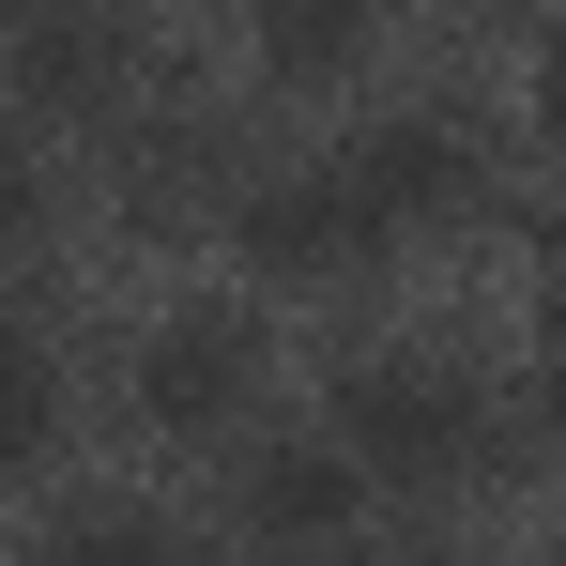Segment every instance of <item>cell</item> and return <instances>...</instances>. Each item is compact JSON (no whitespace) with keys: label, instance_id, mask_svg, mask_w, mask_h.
Instances as JSON below:
<instances>
[{"label":"cell","instance_id":"obj_8","mask_svg":"<svg viewBox=\"0 0 566 566\" xmlns=\"http://www.w3.org/2000/svg\"><path fill=\"white\" fill-rule=\"evenodd\" d=\"M46 444H62V368H46L31 322H0V490L46 474Z\"/></svg>","mask_w":566,"mask_h":566},{"label":"cell","instance_id":"obj_7","mask_svg":"<svg viewBox=\"0 0 566 566\" xmlns=\"http://www.w3.org/2000/svg\"><path fill=\"white\" fill-rule=\"evenodd\" d=\"M368 31H382V0H245V46L276 93H337L368 62Z\"/></svg>","mask_w":566,"mask_h":566},{"label":"cell","instance_id":"obj_11","mask_svg":"<svg viewBox=\"0 0 566 566\" xmlns=\"http://www.w3.org/2000/svg\"><path fill=\"white\" fill-rule=\"evenodd\" d=\"M521 107H536V138H566V15L536 31V77H521Z\"/></svg>","mask_w":566,"mask_h":566},{"label":"cell","instance_id":"obj_2","mask_svg":"<svg viewBox=\"0 0 566 566\" xmlns=\"http://www.w3.org/2000/svg\"><path fill=\"white\" fill-rule=\"evenodd\" d=\"M0 77L46 123H93L138 77V31H123V0H0Z\"/></svg>","mask_w":566,"mask_h":566},{"label":"cell","instance_id":"obj_5","mask_svg":"<svg viewBox=\"0 0 566 566\" xmlns=\"http://www.w3.org/2000/svg\"><path fill=\"white\" fill-rule=\"evenodd\" d=\"M337 169H353V199L382 214V245H398V230H460L474 185H490V169H474V138L444 123V107H382Z\"/></svg>","mask_w":566,"mask_h":566},{"label":"cell","instance_id":"obj_12","mask_svg":"<svg viewBox=\"0 0 566 566\" xmlns=\"http://www.w3.org/2000/svg\"><path fill=\"white\" fill-rule=\"evenodd\" d=\"M398 566H460V552H398Z\"/></svg>","mask_w":566,"mask_h":566},{"label":"cell","instance_id":"obj_13","mask_svg":"<svg viewBox=\"0 0 566 566\" xmlns=\"http://www.w3.org/2000/svg\"><path fill=\"white\" fill-rule=\"evenodd\" d=\"M552 429H566V368H552Z\"/></svg>","mask_w":566,"mask_h":566},{"label":"cell","instance_id":"obj_1","mask_svg":"<svg viewBox=\"0 0 566 566\" xmlns=\"http://www.w3.org/2000/svg\"><path fill=\"white\" fill-rule=\"evenodd\" d=\"M322 444L368 474V490H474V474H490V398H474L460 368L382 353V368L337 382V429H322Z\"/></svg>","mask_w":566,"mask_h":566},{"label":"cell","instance_id":"obj_4","mask_svg":"<svg viewBox=\"0 0 566 566\" xmlns=\"http://www.w3.org/2000/svg\"><path fill=\"white\" fill-rule=\"evenodd\" d=\"M245 398H261V322H245V306H169V322L138 337V413H154L169 444H214Z\"/></svg>","mask_w":566,"mask_h":566},{"label":"cell","instance_id":"obj_3","mask_svg":"<svg viewBox=\"0 0 566 566\" xmlns=\"http://www.w3.org/2000/svg\"><path fill=\"white\" fill-rule=\"evenodd\" d=\"M230 230H245V261H261L276 291H337V276H368V261H382V214L353 199L337 154H322V169H276V185H245Z\"/></svg>","mask_w":566,"mask_h":566},{"label":"cell","instance_id":"obj_14","mask_svg":"<svg viewBox=\"0 0 566 566\" xmlns=\"http://www.w3.org/2000/svg\"><path fill=\"white\" fill-rule=\"evenodd\" d=\"M261 566H291V552H261Z\"/></svg>","mask_w":566,"mask_h":566},{"label":"cell","instance_id":"obj_10","mask_svg":"<svg viewBox=\"0 0 566 566\" xmlns=\"http://www.w3.org/2000/svg\"><path fill=\"white\" fill-rule=\"evenodd\" d=\"M46 230H62V185H46V154H31V138H0V261H15V245H46Z\"/></svg>","mask_w":566,"mask_h":566},{"label":"cell","instance_id":"obj_9","mask_svg":"<svg viewBox=\"0 0 566 566\" xmlns=\"http://www.w3.org/2000/svg\"><path fill=\"white\" fill-rule=\"evenodd\" d=\"M31 566H199L154 505H77V521H46V552Z\"/></svg>","mask_w":566,"mask_h":566},{"label":"cell","instance_id":"obj_6","mask_svg":"<svg viewBox=\"0 0 566 566\" xmlns=\"http://www.w3.org/2000/svg\"><path fill=\"white\" fill-rule=\"evenodd\" d=\"M353 505H368V474L337 460V444H261V460H245V521H261L276 552H322V536H353Z\"/></svg>","mask_w":566,"mask_h":566}]
</instances>
